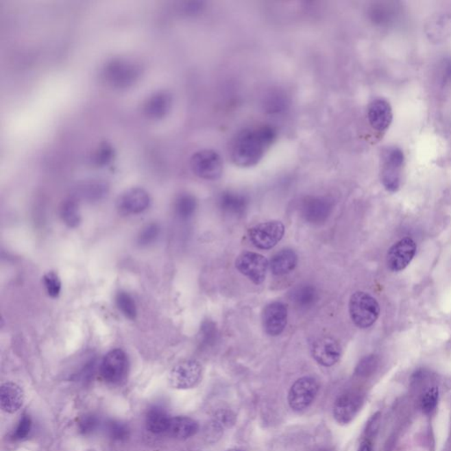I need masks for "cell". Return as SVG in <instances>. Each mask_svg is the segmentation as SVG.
Returning a JSON list of instances; mask_svg holds the SVG:
<instances>
[{"label": "cell", "mask_w": 451, "mask_h": 451, "mask_svg": "<svg viewBox=\"0 0 451 451\" xmlns=\"http://www.w3.org/2000/svg\"><path fill=\"white\" fill-rule=\"evenodd\" d=\"M378 365V360L375 356H367L361 361L357 367V373L361 376L369 375Z\"/></svg>", "instance_id": "obj_34"}, {"label": "cell", "mask_w": 451, "mask_h": 451, "mask_svg": "<svg viewBox=\"0 0 451 451\" xmlns=\"http://www.w3.org/2000/svg\"><path fill=\"white\" fill-rule=\"evenodd\" d=\"M160 234V227L157 223L147 224L142 228L137 238V243L141 247L150 246L156 242Z\"/></svg>", "instance_id": "obj_29"}, {"label": "cell", "mask_w": 451, "mask_h": 451, "mask_svg": "<svg viewBox=\"0 0 451 451\" xmlns=\"http://www.w3.org/2000/svg\"><path fill=\"white\" fill-rule=\"evenodd\" d=\"M287 322V308L283 302H271L263 312V326L268 335H280L286 328Z\"/></svg>", "instance_id": "obj_15"}, {"label": "cell", "mask_w": 451, "mask_h": 451, "mask_svg": "<svg viewBox=\"0 0 451 451\" xmlns=\"http://www.w3.org/2000/svg\"><path fill=\"white\" fill-rule=\"evenodd\" d=\"M285 234V227L278 221L263 222L249 230L250 242L260 249H270L276 246Z\"/></svg>", "instance_id": "obj_8"}, {"label": "cell", "mask_w": 451, "mask_h": 451, "mask_svg": "<svg viewBox=\"0 0 451 451\" xmlns=\"http://www.w3.org/2000/svg\"><path fill=\"white\" fill-rule=\"evenodd\" d=\"M141 67L136 62L126 58H114L108 62L103 76L108 84L115 88H126L134 84L141 75Z\"/></svg>", "instance_id": "obj_2"}, {"label": "cell", "mask_w": 451, "mask_h": 451, "mask_svg": "<svg viewBox=\"0 0 451 451\" xmlns=\"http://www.w3.org/2000/svg\"><path fill=\"white\" fill-rule=\"evenodd\" d=\"M129 371L127 355L122 349H113L103 357L100 367L101 378L110 385H119L126 378Z\"/></svg>", "instance_id": "obj_7"}, {"label": "cell", "mask_w": 451, "mask_h": 451, "mask_svg": "<svg viewBox=\"0 0 451 451\" xmlns=\"http://www.w3.org/2000/svg\"><path fill=\"white\" fill-rule=\"evenodd\" d=\"M202 375L203 369L199 361L185 360L171 369L169 376V385L178 390H188L199 384Z\"/></svg>", "instance_id": "obj_6"}, {"label": "cell", "mask_w": 451, "mask_h": 451, "mask_svg": "<svg viewBox=\"0 0 451 451\" xmlns=\"http://www.w3.org/2000/svg\"><path fill=\"white\" fill-rule=\"evenodd\" d=\"M367 117L370 125L378 132H384L390 127L393 113L391 104L385 99H375L369 105Z\"/></svg>", "instance_id": "obj_17"}, {"label": "cell", "mask_w": 451, "mask_h": 451, "mask_svg": "<svg viewBox=\"0 0 451 451\" xmlns=\"http://www.w3.org/2000/svg\"><path fill=\"white\" fill-rule=\"evenodd\" d=\"M438 398H439V390L437 387L428 389L422 398V409L425 413L433 412L437 407L438 402Z\"/></svg>", "instance_id": "obj_31"}, {"label": "cell", "mask_w": 451, "mask_h": 451, "mask_svg": "<svg viewBox=\"0 0 451 451\" xmlns=\"http://www.w3.org/2000/svg\"><path fill=\"white\" fill-rule=\"evenodd\" d=\"M269 265L265 256L252 252H243L236 261L237 270L256 285L264 282Z\"/></svg>", "instance_id": "obj_9"}, {"label": "cell", "mask_w": 451, "mask_h": 451, "mask_svg": "<svg viewBox=\"0 0 451 451\" xmlns=\"http://www.w3.org/2000/svg\"><path fill=\"white\" fill-rule=\"evenodd\" d=\"M349 313L355 326L361 329H367L378 320L380 306L369 293L356 292L351 296L349 302Z\"/></svg>", "instance_id": "obj_3"}, {"label": "cell", "mask_w": 451, "mask_h": 451, "mask_svg": "<svg viewBox=\"0 0 451 451\" xmlns=\"http://www.w3.org/2000/svg\"><path fill=\"white\" fill-rule=\"evenodd\" d=\"M291 301L300 310H308L318 301V292L316 287L311 284H301L292 290Z\"/></svg>", "instance_id": "obj_23"}, {"label": "cell", "mask_w": 451, "mask_h": 451, "mask_svg": "<svg viewBox=\"0 0 451 451\" xmlns=\"http://www.w3.org/2000/svg\"><path fill=\"white\" fill-rule=\"evenodd\" d=\"M80 423H82V430L88 432L92 431L95 428L97 421H95L94 417H88V418L83 419Z\"/></svg>", "instance_id": "obj_36"}, {"label": "cell", "mask_w": 451, "mask_h": 451, "mask_svg": "<svg viewBox=\"0 0 451 451\" xmlns=\"http://www.w3.org/2000/svg\"><path fill=\"white\" fill-rule=\"evenodd\" d=\"M197 209V200L195 197L190 193H181L175 202V214L182 220H188L193 217Z\"/></svg>", "instance_id": "obj_26"}, {"label": "cell", "mask_w": 451, "mask_h": 451, "mask_svg": "<svg viewBox=\"0 0 451 451\" xmlns=\"http://www.w3.org/2000/svg\"><path fill=\"white\" fill-rule=\"evenodd\" d=\"M110 433L111 437L116 439H122L127 435V429L121 424H111L110 427Z\"/></svg>", "instance_id": "obj_35"}, {"label": "cell", "mask_w": 451, "mask_h": 451, "mask_svg": "<svg viewBox=\"0 0 451 451\" xmlns=\"http://www.w3.org/2000/svg\"><path fill=\"white\" fill-rule=\"evenodd\" d=\"M403 165L404 154L400 148L392 147L382 151L381 180L386 190L391 193L398 190Z\"/></svg>", "instance_id": "obj_5"}, {"label": "cell", "mask_w": 451, "mask_h": 451, "mask_svg": "<svg viewBox=\"0 0 451 451\" xmlns=\"http://www.w3.org/2000/svg\"><path fill=\"white\" fill-rule=\"evenodd\" d=\"M218 337V330L212 321H205L200 328L199 339L204 345L214 344Z\"/></svg>", "instance_id": "obj_32"}, {"label": "cell", "mask_w": 451, "mask_h": 451, "mask_svg": "<svg viewBox=\"0 0 451 451\" xmlns=\"http://www.w3.org/2000/svg\"><path fill=\"white\" fill-rule=\"evenodd\" d=\"M417 246L415 241L406 237L398 241L389 250L387 265L392 271H401L409 267L416 254Z\"/></svg>", "instance_id": "obj_13"}, {"label": "cell", "mask_w": 451, "mask_h": 451, "mask_svg": "<svg viewBox=\"0 0 451 451\" xmlns=\"http://www.w3.org/2000/svg\"><path fill=\"white\" fill-rule=\"evenodd\" d=\"M151 197L146 190L132 187L123 191L117 199V209L120 215L130 216L142 214L149 208Z\"/></svg>", "instance_id": "obj_10"}, {"label": "cell", "mask_w": 451, "mask_h": 451, "mask_svg": "<svg viewBox=\"0 0 451 451\" xmlns=\"http://www.w3.org/2000/svg\"><path fill=\"white\" fill-rule=\"evenodd\" d=\"M115 157V149L112 145L108 141H103L99 144L97 149L92 156V162L97 167H104L110 164Z\"/></svg>", "instance_id": "obj_28"}, {"label": "cell", "mask_w": 451, "mask_h": 451, "mask_svg": "<svg viewBox=\"0 0 451 451\" xmlns=\"http://www.w3.org/2000/svg\"><path fill=\"white\" fill-rule=\"evenodd\" d=\"M248 199L243 194L228 191L221 194L219 206L224 214L232 216L243 215L248 208Z\"/></svg>", "instance_id": "obj_22"}, {"label": "cell", "mask_w": 451, "mask_h": 451, "mask_svg": "<svg viewBox=\"0 0 451 451\" xmlns=\"http://www.w3.org/2000/svg\"><path fill=\"white\" fill-rule=\"evenodd\" d=\"M318 389L316 380L308 376L297 380L292 385L289 393V404L290 407L296 412L307 409L316 398Z\"/></svg>", "instance_id": "obj_11"}, {"label": "cell", "mask_w": 451, "mask_h": 451, "mask_svg": "<svg viewBox=\"0 0 451 451\" xmlns=\"http://www.w3.org/2000/svg\"><path fill=\"white\" fill-rule=\"evenodd\" d=\"M25 393L23 388L8 382L0 387V407L8 413L18 412L23 406Z\"/></svg>", "instance_id": "obj_19"}, {"label": "cell", "mask_w": 451, "mask_h": 451, "mask_svg": "<svg viewBox=\"0 0 451 451\" xmlns=\"http://www.w3.org/2000/svg\"><path fill=\"white\" fill-rule=\"evenodd\" d=\"M116 305L119 311L128 318L129 320L134 321L137 317V306H136L134 299L132 296L125 291H119L116 295Z\"/></svg>", "instance_id": "obj_27"}, {"label": "cell", "mask_w": 451, "mask_h": 451, "mask_svg": "<svg viewBox=\"0 0 451 451\" xmlns=\"http://www.w3.org/2000/svg\"><path fill=\"white\" fill-rule=\"evenodd\" d=\"M42 280L48 295L51 298H58L62 289L61 280L58 273L55 271H49L43 276Z\"/></svg>", "instance_id": "obj_30"}, {"label": "cell", "mask_w": 451, "mask_h": 451, "mask_svg": "<svg viewBox=\"0 0 451 451\" xmlns=\"http://www.w3.org/2000/svg\"><path fill=\"white\" fill-rule=\"evenodd\" d=\"M190 165L194 174L205 180H217L223 173V160L220 154L212 149H203L193 154Z\"/></svg>", "instance_id": "obj_4"}, {"label": "cell", "mask_w": 451, "mask_h": 451, "mask_svg": "<svg viewBox=\"0 0 451 451\" xmlns=\"http://www.w3.org/2000/svg\"><path fill=\"white\" fill-rule=\"evenodd\" d=\"M297 262V255L293 249H284L271 258L270 269L271 273L276 276H282L295 270Z\"/></svg>", "instance_id": "obj_21"}, {"label": "cell", "mask_w": 451, "mask_h": 451, "mask_svg": "<svg viewBox=\"0 0 451 451\" xmlns=\"http://www.w3.org/2000/svg\"><path fill=\"white\" fill-rule=\"evenodd\" d=\"M171 417L162 407L154 406L148 411L146 415V426L148 431L153 434L167 433Z\"/></svg>", "instance_id": "obj_24"}, {"label": "cell", "mask_w": 451, "mask_h": 451, "mask_svg": "<svg viewBox=\"0 0 451 451\" xmlns=\"http://www.w3.org/2000/svg\"><path fill=\"white\" fill-rule=\"evenodd\" d=\"M276 138V130L265 123L241 130L230 142L232 162L242 168L258 164L273 146Z\"/></svg>", "instance_id": "obj_1"}, {"label": "cell", "mask_w": 451, "mask_h": 451, "mask_svg": "<svg viewBox=\"0 0 451 451\" xmlns=\"http://www.w3.org/2000/svg\"><path fill=\"white\" fill-rule=\"evenodd\" d=\"M199 428L197 422L190 417H173L169 421L167 433L175 439L184 440L195 435Z\"/></svg>", "instance_id": "obj_20"}, {"label": "cell", "mask_w": 451, "mask_h": 451, "mask_svg": "<svg viewBox=\"0 0 451 451\" xmlns=\"http://www.w3.org/2000/svg\"><path fill=\"white\" fill-rule=\"evenodd\" d=\"M60 216L62 221L68 228H75L79 227L80 222H82V216L80 214L78 203L74 197H68L62 202Z\"/></svg>", "instance_id": "obj_25"}, {"label": "cell", "mask_w": 451, "mask_h": 451, "mask_svg": "<svg viewBox=\"0 0 451 451\" xmlns=\"http://www.w3.org/2000/svg\"><path fill=\"white\" fill-rule=\"evenodd\" d=\"M172 103V95L169 91L160 90L154 93L145 101V115L153 120L162 119L171 111Z\"/></svg>", "instance_id": "obj_18"}, {"label": "cell", "mask_w": 451, "mask_h": 451, "mask_svg": "<svg viewBox=\"0 0 451 451\" xmlns=\"http://www.w3.org/2000/svg\"><path fill=\"white\" fill-rule=\"evenodd\" d=\"M363 400L359 395L345 393L336 400L333 415L339 424H348L354 419L359 412Z\"/></svg>", "instance_id": "obj_16"}, {"label": "cell", "mask_w": 451, "mask_h": 451, "mask_svg": "<svg viewBox=\"0 0 451 451\" xmlns=\"http://www.w3.org/2000/svg\"><path fill=\"white\" fill-rule=\"evenodd\" d=\"M227 451H243V450H238V449H231V450H228Z\"/></svg>", "instance_id": "obj_37"}, {"label": "cell", "mask_w": 451, "mask_h": 451, "mask_svg": "<svg viewBox=\"0 0 451 451\" xmlns=\"http://www.w3.org/2000/svg\"><path fill=\"white\" fill-rule=\"evenodd\" d=\"M311 354L315 361L320 365L332 367L341 359L342 349L335 339L332 337H323L313 343Z\"/></svg>", "instance_id": "obj_14"}, {"label": "cell", "mask_w": 451, "mask_h": 451, "mask_svg": "<svg viewBox=\"0 0 451 451\" xmlns=\"http://www.w3.org/2000/svg\"><path fill=\"white\" fill-rule=\"evenodd\" d=\"M332 211V202L327 197L311 196L302 202L300 212L305 221L310 224L324 223Z\"/></svg>", "instance_id": "obj_12"}, {"label": "cell", "mask_w": 451, "mask_h": 451, "mask_svg": "<svg viewBox=\"0 0 451 451\" xmlns=\"http://www.w3.org/2000/svg\"><path fill=\"white\" fill-rule=\"evenodd\" d=\"M32 428V421L29 415H23L19 422L16 429L14 434V440H23L29 435Z\"/></svg>", "instance_id": "obj_33"}]
</instances>
